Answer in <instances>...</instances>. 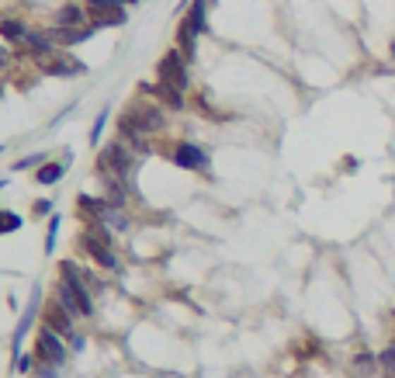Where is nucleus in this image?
<instances>
[{
    "instance_id": "obj_35",
    "label": "nucleus",
    "mask_w": 395,
    "mask_h": 378,
    "mask_svg": "<svg viewBox=\"0 0 395 378\" xmlns=\"http://www.w3.org/2000/svg\"><path fill=\"white\" fill-rule=\"evenodd\" d=\"M0 153H4V146H0Z\"/></svg>"
},
{
    "instance_id": "obj_25",
    "label": "nucleus",
    "mask_w": 395,
    "mask_h": 378,
    "mask_svg": "<svg viewBox=\"0 0 395 378\" xmlns=\"http://www.w3.org/2000/svg\"><path fill=\"white\" fill-rule=\"evenodd\" d=\"M83 7H87L90 14H97V11H111V7H125V0H83Z\"/></svg>"
},
{
    "instance_id": "obj_33",
    "label": "nucleus",
    "mask_w": 395,
    "mask_h": 378,
    "mask_svg": "<svg viewBox=\"0 0 395 378\" xmlns=\"http://www.w3.org/2000/svg\"><path fill=\"white\" fill-rule=\"evenodd\" d=\"M208 4H212V7H215V4H219V0H208Z\"/></svg>"
},
{
    "instance_id": "obj_14",
    "label": "nucleus",
    "mask_w": 395,
    "mask_h": 378,
    "mask_svg": "<svg viewBox=\"0 0 395 378\" xmlns=\"http://www.w3.org/2000/svg\"><path fill=\"white\" fill-rule=\"evenodd\" d=\"M111 209L104 198H94V195H77V212H80V219H87V226L90 222H101V215Z\"/></svg>"
},
{
    "instance_id": "obj_20",
    "label": "nucleus",
    "mask_w": 395,
    "mask_h": 378,
    "mask_svg": "<svg viewBox=\"0 0 395 378\" xmlns=\"http://www.w3.org/2000/svg\"><path fill=\"white\" fill-rule=\"evenodd\" d=\"M101 226H108V229H119V233H125V229H128V219H125V212H121V209H108L104 215H101Z\"/></svg>"
},
{
    "instance_id": "obj_5",
    "label": "nucleus",
    "mask_w": 395,
    "mask_h": 378,
    "mask_svg": "<svg viewBox=\"0 0 395 378\" xmlns=\"http://www.w3.org/2000/svg\"><path fill=\"white\" fill-rule=\"evenodd\" d=\"M32 354H35L39 365H52V368L66 365V358H70L63 336L56 334V330H49V327H42L39 330V336H35V350H32Z\"/></svg>"
},
{
    "instance_id": "obj_1",
    "label": "nucleus",
    "mask_w": 395,
    "mask_h": 378,
    "mask_svg": "<svg viewBox=\"0 0 395 378\" xmlns=\"http://www.w3.org/2000/svg\"><path fill=\"white\" fill-rule=\"evenodd\" d=\"M80 250L87 253L94 264H101L104 271H119L121 260L119 253H115V243H111V229L108 226H101V222H90L83 233H80Z\"/></svg>"
},
{
    "instance_id": "obj_8",
    "label": "nucleus",
    "mask_w": 395,
    "mask_h": 378,
    "mask_svg": "<svg viewBox=\"0 0 395 378\" xmlns=\"http://www.w3.org/2000/svg\"><path fill=\"white\" fill-rule=\"evenodd\" d=\"M39 309H42V288L35 285V288H32V298H28V309L21 312V319H18V330H14V340H11V347H14V361L21 358V343H25V336H28V330H32V323H35Z\"/></svg>"
},
{
    "instance_id": "obj_7",
    "label": "nucleus",
    "mask_w": 395,
    "mask_h": 378,
    "mask_svg": "<svg viewBox=\"0 0 395 378\" xmlns=\"http://www.w3.org/2000/svg\"><path fill=\"white\" fill-rule=\"evenodd\" d=\"M39 66H42L45 77H83V73H87V66H83L80 59H73V56H66V49L52 52L49 59H42Z\"/></svg>"
},
{
    "instance_id": "obj_12",
    "label": "nucleus",
    "mask_w": 395,
    "mask_h": 378,
    "mask_svg": "<svg viewBox=\"0 0 395 378\" xmlns=\"http://www.w3.org/2000/svg\"><path fill=\"white\" fill-rule=\"evenodd\" d=\"M198 39H201V35H198L195 28H191V25H188V21L181 18V21H177V32H174V45H177V49L184 52V59H188V63H195V56H198Z\"/></svg>"
},
{
    "instance_id": "obj_2",
    "label": "nucleus",
    "mask_w": 395,
    "mask_h": 378,
    "mask_svg": "<svg viewBox=\"0 0 395 378\" xmlns=\"http://www.w3.org/2000/svg\"><path fill=\"white\" fill-rule=\"evenodd\" d=\"M135 164H139V157L121 142V139H111L104 150H101V157H97V177H119V181H132V173H135Z\"/></svg>"
},
{
    "instance_id": "obj_11",
    "label": "nucleus",
    "mask_w": 395,
    "mask_h": 378,
    "mask_svg": "<svg viewBox=\"0 0 395 378\" xmlns=\"http://www.w3.org/2000/svg\"><path fill=\"white\" fill-rule=\"evenodd\" d=\"M21 49H25V52H28L32 59H39V63H42V59H49L52 52H59V49H56V42L49 39V28H45V32H39V28H32V32L25 35V42H21Z\"/></svg>"
},
{
    "instance_id": "obj_18",
    "label": "nucleus",
    "mask_w": 395,
    "mask_h": 378,
    "mask_svg": "<svg viewBox=\"0 0 395 378\" xmlns=\"http://www.w3.org/2000/svg\"><path fill=\"white\" fill-rule=\"evenodd\" d=\"M66 177V164H56V160H45L39 170H35V184L42 188H52V184H59Z\"/></svg>"
},
{
    "instance_id": "obj_3",
    "label": "nucleus",
    "mask_w": 395,
    "mask_h": 378,
    "mask_svg": "<svg viewBox=\"0 0 395 378\" xmlns=\"http://www.w3.org/2000/svg\"><path fill=\"white\" fill-rule=\"evenodd\" d=\"M157 80H159V84L177 87V90H184V94H188V87H191V63L184 59V52H181L177 45H170V49L159 56Z\"/></svg>"
},
{
    "instance_id": "obj_23",
    "label": "nucleus",
    "mask_w": 395,
    "mask_h": 378,
    "mask_svg": "<svg viewBox=\"0 0 395 378\" xmlns=\"http://www.w3.org/2000/svg\"><path fill=\"white\" fill-rule=\"evenodd\" d=\"M59 222H63V219H59V215L52 212V215H49V229H45V253H52V250H56V236H59Z\"/></svg>"
},
{
    "instance_id": "obj_24",
    "label": "nucleus",
    "mask_w": 395,
    "mask_h": 378,
    "mask_svg": "<svg viewBox=\"0 0 395 378\" xmlns=\"http://www.w3.org/2000/svg\"><path fill=\"white\" fill-rule=\"evenodd\" d=\"M378 365H382V372H389V375H395V340L378 354Z\"/></svg>"
},
{
    "instance_id": "obj_27",
    "label": "nucleus",
    "mask_w": 395,
    "mask_h": 378,
    "mask_svg": "<svg viewBox=\"0 0 395 378\" xmlns=\"http://www.w3.org/2000/svg\"><path fill=\"white\" fill-rule=\"evenodd\" d=\"M32 365H39V361H35V354H21V358H18V365H14V372H21V375H25V372H32Z\"/></svg>"
},
{
    "instance_id": "obj_30",
    "label": "nucleus",
    "mask_w": 395,
    "mask_h": 378,
    "mask_svg": "<svg viewBox=\"0 0 395 378\" xmlns=\"http://www.w3.org/2000/svg\"><path fill=\"white\" fill-rule=\"evenodd\" d=\"M7 66H11V52L0 45V70H7Z\"/></svg>"
},
{
    "instance_id": "obj_31",
    "label": "nucleus",
    "mask_w": 395,
    "mask_h": 378,
    "mask_svg": "<svg viewBox=\"0 0 395 378\" xmlns=\"http://www.w3.org/2000/svg\"><path fill=\"white\" fill-rule=\"evenodd\" d=\"M132 4H142V0H125V7H132Z\"/></svg>"
},
{
    "instance_id": "obj_4",
    "label": "nucleus",
    "mask_w": 395,
    "mask_h": 378,
    "mask_svg": "<svg viewBox=\"0 0 395 378\" xmlns=\"http://www.w3.org/2000/svg\"><path fill=\"white\" fill-rule=\"evenodd\" d=\"M121 118H125L132 128H139L142 135H157V132H163V126H166V108L142 97V101H135Z\"/></svg>"
},
{
    "instance_id": "obj_19",
    "label": "nucleus",
    "mask_w": 395,
    "mask_h": 378,
    "mask_svg": "<svg viewBox=\"0 0 395 378\" xmlns=\"http://www.w3.org/2000/svg\"><path fill=\"white\" fill-rule=\"evenodd\" d=\"M382 365H378V354H371V350H360L354 358V372L357 375L354 378H367V375H375Z\"/></svg>"
},
{
    "instance_id": "obj_28",
    "label": "nucleus",
    "mask_w": 395,
    "mask_h": 378,
    "mask_svg": "<svg viewBox=\"0 0 395 378\" xmlns=\"http://www.w3.org/2000/svg\"><path fill=\"white\" fill-rule=\"evenodd\" d=\"M52 209H56V205H52V198H39V202L32 205V212H35V215H52Z\"/></svg>"
},
{
    "instance_id": "obj_32",
    "label": "nucleus",
    "mask_w": 395,
    "mask_h": 378,
    "mask_svg": "<svg viewBox=\"0 0 395 378\" xmlns=\"http://www.w3.org/2000/svg\"><path fill=\"white\" fill-rule=\"evenodd\" d=\"M4 188H7V181H0V191H4Z\"/></svg>"
},
{
    "instance_id": "obj_16",
    "label": "nucleus",
    "mask_w": 395,
    "mask_h": 378,
    "mask_svg": "<svg viewBox=\"0 0 395 378\" xmlns=\"http://www.w3.org/2000/svg\"><path fill=\"white\" fill-rule=\"evenodd\" d=\"M125 21H128V7H111V11L90 14V25H94V28H121Z\"/></svg>"
},
{
    "instance_id": "obj_15",
    "label": "nucleus",
    "mask_w": 395,
    "mask_h": 378,
    "mask_svg": "<svg viewBox=\"0 0 395 378\" xmlns=\"http://www.w3.org/2000/svg\"><path fill=\"white\" fill-rule=\"evenodd\" d=\"M104 181V202L111 205V209H125V202H128V184L119 181V177H101Z\"/></svg>"
},
{
    "instance_id": "obj_10",
    "label": "nucleus",
    "mask_w": 395,
    "mask_h": 378,
    "mask_svg": "<svg viewBox=\"0 0 395 378\" xmlns=\"http://www.w3.org/2000/svg\"><path fill=\"white\" fill-rule=\"evenodd\" d=\"M52 25H59V28H83V25H90V11L83 7V0H70V4H63L56 11Z\"/></svg>"
},
{
    "instance_id": "obj_29",
    "label": "nucleus",
    "mask_w": 395,
    "mask_h": 378,
    "mask_svg": "<svg viewBox=\"0 0 395 378\" xmlns=\"http://www.w3.org/2000/svg\"><path fill=\"white\" fill-rule=\"evenodd\" d=\"M35 375L39 378H59V372H52V365H42V368H35Z\"/></svg>"
},
{
    "instance_id": "obj_6",
    "label": "nucleus",
    "mask_w": 395,
    "mask_h": 378,
    "mask_svg": "<svg viewBox=\"0 0 395 378\" xmlns=\"http://www.w3.org/2000/svg\"><path fill=\"white\" fill-rule=\"evenodd\" d=\"M170 160H174V167L181 170H208V150L205 146H198V142H177L174 150H170Z\"/></svg>"
},
{
    "instance_id": "obj_22",
    "label": "nucleus",
    "mask_w": 395,
    "mask_h": 378,
    "mask_svg": "<svg viewBox=\"0 0 395 378\" xmlns=\"http://www.w3.org/2000/svg\"><path fill=\"white\" fill-rule=\"evenodd\" d=\"M25 226V219L18 215V212H0V236H7V233H18Z\"/></svg>"
},
{
    "instance_id": "obj_34",
    "label": "nucleus",
    "mask_w": 395,
    "mask_h": 378,
    "mask_svg": "<svg viewBox=\"0 0 395 378\" xmlns=\"http://www.w3.org/2000/svg\"><path fill=\"white\" fill-rule=\"evenodd\" d=\"M385 378H395V375H385Z\"/></svg>"
},
{
    "instance_id": "obj_17",
    "label": "nucleus",
    "mask_w": 395,
    "mask_h": 378,
    "mask_svg": "<svg viewBox=\"0 0 395 378\" xmlns=\"http://www.w3.org/2000/svg\"><path fill=\"white\" fill-rule=\"evenodd\" d=\"M28 32H32V28H28V25H25L21 18H0V39H4V42L21 45Z\"/></svg>"
},
{
    "instance_id": "obj_13",
    "label": "nucleus",
    "mask_w": 395,
    "mask_h": 378,
    "mask_svg": "<svg viewBox=\"0 0 395 378\" xmlns=\"http://www.w3.org/2000/svg\"><path fill=\"white\" fill-rule=\"evenodd\" d=\"M73 319H77V316H70L59 302H52V305L45 309V327L56 330L59 336H73Z\"/></svg>"
},
{
    "instance_id": "obj_21",
    "label": "nucleus",
    "mask_w": 395,
    "mask_h": 378,
    "mask_svg": "<svg viewBox=\"0 0 395 378\" xmlns=\"http://www.w3.org/2000/svg\"><path fill=\"white\" fill-rule=\"evenodd\" d=\"M108 115H111V104H104V108L97 111L94 126H90V142H94V146H97V142H101V135H104V126H108Z\"/></svg>"
},
{
    "instance_id": "obj_9",
    "label": "nucleus",
    "mask_w": 395,
    "mask_h": 378,
    "mask_svg": "<svg viewBox=\"0 0 395 378\" xmlns=\"http://www.w3.org/2000/svg\"><path fill=\"white\" fill-rule=\"evenodd\" d=\"M94 25H83V28H59V25H52L49 28V39L56 42V49H73L80 42H90L94 39Z\"/></svg>"
},
{
    "instance_id": "obj_26",
    "label": "nucleus",
    "mask_w": 395,
    "mask_h": 378,
    "mask_svg": "<svg viewBox=\"0 0 395 378\" xmlns=\"http://www.w3.org/2000/svg\"><path fill=\"white\" fill-rule=\"evenodd\" d=\"M45 160H49V157H45V153H32V157H21V160H18V164H14V170H39L42 164H45Z\"/></svg>"
}]
</instances>
